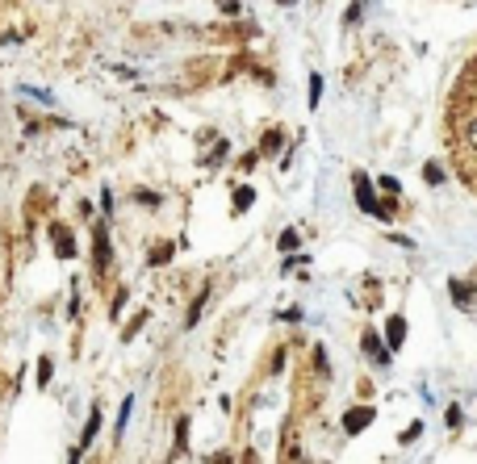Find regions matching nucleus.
Instances as JSON below:
<instances>
[{
  "label": "nucleus",
  "mask_w": 477,
  "mask_h": 464,
  "mask_svg": "<svg viewBox=\"0 0 477 464\" xmlns=\"http://www.w3.org/2000/svg\"><path fill=\"white\" fill-rule=\"evenodd\" d=\"M419 435H423V427H419V423H415V427H406V431H402V444H415V440H419Z\"/></svg>",
  "instance_id": "18"
},
{
  "label": "nucleus",
  "mask_w": 477,
  "mask_h": 464,
  "mask_svg": "<svg viewBox=\"0 0 477 464\" xmlns=\"http://www.w3.org/2000/svg\"><path fill=\"white\" fill-rule=\"evenodd\" d=\"M277 4H298V0H277Z\"/></svg>",
  "instance_id": "21"
},
{
  "label": "nucleus",
  "mask_w": 477,
  "mask_h": 464,
  "mask_svg": "<svg viewBox=\"0 0 477 464\" xmlns=\"http://www.w3.org/2000/svg\"><path fill=\"white\" fill-rule=\"evenodd\" d=\"M92 264H96V272H101V276L113 268V247H109V230H105V222H101V226H96V234H92Z\"/></svg>",
  "instance_id": "1"
},
{
  "label": "nucleus",
  "mask_w": 477,
  "mask_h": 464,
  "mask_svg": "<svg viewBox=\"0 0 477 464\" xmlns=\"http://www.w3.org/2000/svg\"><path fill=\"white\" fill-rule=\"evenodd\" d=\"M360 343H365V352H369L373 360H381V364H390V352L381 347V339H377V331H365V339H360Z\"/></svg>",
  "instance_id": "7"
},
{
  "label": "nucleus",
  "mask_w": 477,
  "mask_h": 464,
  "mask_svg": "<svg viewBox=\"0 0 477 464\" xmlns=\"http://www.w3.org/2000/svg\"><path fill=\"white\" fill-rule=\"evenodd\" d=\"M126 423H130V398L122 402V414H117V427H113V435H122V431H126Z\"/></svg>",
  "instance_id": "13"
},
{
  "label": "nucleus",
  "mask_w": 477,
  "mask_h": 464,
  "mask_svg": "<svg viewBox=\"0 0 477 464\" xmlns=\"http://www.w3.org/2000/svg\"><path fill=\"white\" fill-rule=\"evenodd\" d=\"M205 297H210V285H201V293L193 297V306H189V318H184V327H197V318H201V310H205Z\"/></svg>",
  "instance_id": "9"
},
{
  "label": "nucleus",
  "mask_w": 477,
  "mask_h": 464,
  "mask_svg": "<svg viewBox=\"0 0 477 464\" xmlns=\"http://www.w3.org/2000/svg\"><path fill=\"white\" fill-rule=\"evenodd\" d=\"M251 201H256V193H251V188H235V214L251 209Z\"/></svg>",
  "instance_id": "10"
},
{
  "label": "nucleus",
  "mask_w": 477,
  "mask_h": 464,
  "mask_svg": "<svg viewBox=\"0 0 477 464\" xmlns=\"http://www.w3.org/2000/svg\"><path fill=\"white\" fill-rule=\"evenodd\" d=\"M293 247H298V230H285L281 234V251H293Z\"/></svg>",
  "instance_id": "16"
},
{
  "label": "nucleus",
  "mask_w": 477,
  "mask_h": 464,
  "mask_svg": "<svg viewBox=\"0 0 477 464\" xmlns=\"http://www.w3.org/2000/svg\"><path fill=\"white\" fill-rule=\"evenodd\" d=\"M46 381H50V356L38 360V385H46Z\"/></svg>",
  "instance_id": "15"
},
{
  "label": "nucleus",
  "mask_w": 477,
  "mask_h": 464,
  "mask_svg": "<svg viewBox=\"0 0 477 464\" xmlns=\"http://www.w3.org/2000/svg\"><path fill=\"white\" fill-rule=\"evenodd\" d=\"M448 289H453V297H457V306H461V310H469V306H474V289H469L465 280H448Z\"/></svg>",
  "instance_id": "8"
},
{
  "label": "nucleus",
  "mask_w": 477,
  "mask_h": 464,
  "mask_svg": "<svg viewBox=\"0 0 477 464\" xmlns=\"http://www.w3.org/2000/svg\"><path fill=\"white\" fill-rule=\"evenodd\" d=\"M440 180H444V172L436 163H427V184H440Z\"/></svg>",
  "instance_id": "19"
},
{
  "label": "nucleus",
  "mask_w": 477,
  "mask_h": 464,
  "mask_svg": "<svg viewBox=\"0 0 477 464\" xmlns=\"http://www.w3.org/2000/svg\"><path fill=\"white\" fill-rule=\"evenodd\" d=\"M369 423H373V406H356V410L344 414V431H348V435H360Z\"/></svg>",
  "instance_id": "3"
},
{
  "label": "nucleus",
  "mask_w": 477,
  "mask_h": 464,
  "mask_svg": "<svg viewBox=\"0 0 477 464\" xmlns=\"http://www.w3.org/2000/svg\"><path fill=\"white\" fill-rule=\"evenodd\" d=\"M96 431H101V406H92V414H88V423H84V435H80V448H75V456H71V461H80V452H84V448H92Z\"/></svg>",
  "instance_id": "4"
},
{
  "label": "nucleus",
  "mask_w": 477,
  "mask_h": 464,
  "mask_svg": "<svg viewBox=\"0 0 477 464\" xmlns=\"http://www.w3.org/2000/svg\"><path fill=\"white\" fill-rule=\"evenodd\" d=\"M50 234H54V251H59L63 260H71V255H75V239H71V230H67V226H54Z\"/></svg>",
  "instance_id": "5"
},
{
  "label": "nucleus",
  "mask_w": 477,
  "mask_h": 464,
  "mask_svg": "<svg viewBox=\"0 0 477 464\" xmlns=\"http://www.w3.org/2000/svg\"><path fill=\"white\" fill-rule=\"evenodd\" d=\"M168 255H172V247H168V243H163V247H155V251H151V264H163V260H168Z\"/></svg>",
  "instance_id": "17"
},
{
  "label": "nucleus",
  "mask_w": 477,
  "mask_h": 464,
  "mask_svg": "<svg viewBox=\"0 0 477 464\" xmlns=\"http://www.w3.org/2000/svg\"><path fill=\"white\" fill-rule=\"evenodd\" d=\"M469 142H474V147H477V121H474V126H469Z\"/></svg>",
  "instance_id": "20"
},
{
  "label": "nucleus",
  "mask_w": 477,
  "mask_h": 464,
  "mask_svg": "<svg viewBox=\"0 0 477 464\" xmlns=\"http://www.w3.org/2000/svg\"><path fill=\"white\" fill-rule=\"evenodd\" d=\"M189 448V419H176V456Z\"/></svg>",
  "instance_id": "11"
},
{
  "label": "nucleus",
  "mask_w": 477,
  "mask_h": 464,
  "mask_svg": "<svg viewBox=\"0 0 477 464\" xmlns=\"http://www.w3.org/2000/svg\"><path fill=\"white\" fill-rule=\"evenodd\" d=\"M277 147H281V130H268V134H264V142H260V151H264V155H272Z\"/></svg>",
  "instance_id": "12"
},
{
  "label": "nucleus",
  "mask_w": 477,
  "mask_h": 464,
  "mask_svg": "<svg viewBox=\"0 0 477 464\" xmlns=\"http://www.w3.org/2000/svg\"><path fill=\"white\" fill-rule=\"evenodd\" d=\"M352 184H356V201H360V209L365 214H377V218H390V209L386 205H377V197H373V184H369V176H352Z\"/></svg>",
  "instance_id": "2"
},
{
  "label": "nucleus",
  "mask_w": 477,
  "mask_h": 464,
  "mask_svg": "<svg viewBox=\"0 0 477 464\" xmlns=\"http://www.w3.org/2000/svg\"><path fill=\"white\" fill-rule=\"evenodd\" d=\"M386 339H390V347H402V343H406V318L394 314V318L386 322Z\"/></svg>",
  "instance_id": "6"
},
{
  "label": "nucleus",
  "mask_w": 477,
  "mask_h": 464,
  "mask_svg": "<svg viewBox=\"0 0 477 464\" xmlns=\"http://www.w3.org/2000/svg\"><path fill=\"white\" fill-rule=\"evenodd\" d=\"M323 96V75H310V105H318Z\"/></svg>",
  "instance_id": "14"
}]
</instances>
